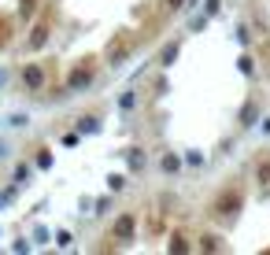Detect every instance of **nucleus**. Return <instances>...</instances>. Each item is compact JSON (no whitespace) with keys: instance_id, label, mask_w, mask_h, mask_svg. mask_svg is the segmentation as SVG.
Returning <instances> with one entry per match:
<instances>
[{"instance_id":"1","label":"nucleus","mask_w":270,"mask_h":255,"mask_svg":"<svg viewBox=\"0 0 270 255\" xmlns=\"http://www.w3.org/2000/svg\"><path fill=\"white\" fill-rule=\"evenodd\" d=\"M93 74H96V59L89 56V59H82V63L70 70V78H67V89H82L85 82H93Z\"/></svg>"},{"instance_id":"2","label":"nucleus","mask_w":270,"mask_h":255,"mask_svg":"<svg viewBox=\"0 0 270 255\" xmlns=\"http://www.w3.org/2000/svg\"><path fill=\"white\" fill-rule=\"evenodd\" d=\"M45 37H48V15L37 23V30H34V37H30V48H41L45 45Z\"/></svg>"},{"instance_id":"3","label":"nucleus","mask_w":270,"mask_h":255,"mask_svg":"<svg viewBox=\"0 0 270 255\" xmlns=\"http://www.w3.org/2000/svg\"><path fill=\"white\" fill-rule=\"evenodd\" d=\"M130 52V37H118V41H111V48H108V56L111 59H122Z\"/></svg>"},{"instance_id":"4","label":"nucleus","mask_w":270,"mask_h":255,"mask_svg":"<svg viewBox=\"0 0 270 255\" xmlns=\"http://www.w3.org/2000/svg\"><path fill=\"white\" fill-rule=\"evenodd\" d=\"M26 85H34V89H41V82H45V70H41V67H26Z\"/></svg>"},{"instance_id":"5","label":"nucleus","mask_w":270,"mask_h":255,"mask_svg":"<svg viewBox=\"0 0 270 255\" xmlns=\"http://www.w3.org/2000/svg\"><path fill=\"white\" fill-rule=\"evenodd\" d=\"M118 233H122V237H130V233H134V222H130V218H122V222H118Z\"/></svg>"},{"instance_id":"6","label":"nucleus","mask_w":270,"mask_h":255,"mask_svg":"<svg viewBox=\"0 0 270 255\" xmlns=\"http://www.w3.org/2000/svg\"><path fill=\"white\" fill-rule=\"evenodd\" d=\"M22 11H34V0H22Z\"/></svg>"}]
</instances>
